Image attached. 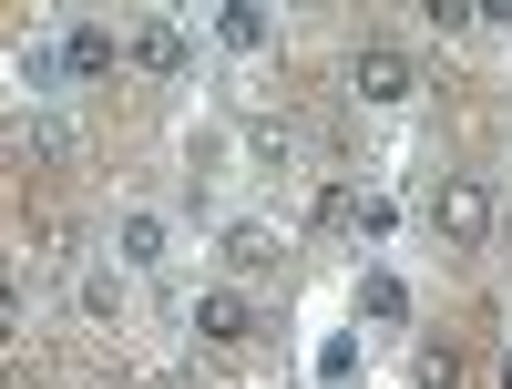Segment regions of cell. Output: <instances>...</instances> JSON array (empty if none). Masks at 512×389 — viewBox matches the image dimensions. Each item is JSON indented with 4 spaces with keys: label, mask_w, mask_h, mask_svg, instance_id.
Here are the masks:
<instances>
[{
    "label": "cell",
    "mask_w": 512,
    "mask_h": 389,
    "mask_svg": "<svg viewBox=\"0 0 512 389\" xmlns=\"http://www.w3.org/2000/svg\"><path fill=\"white\" fill-rule=\"evenodd\" d=\"M502 389H512V349H502Z\"/></svg>",
    "instance_id": "obj_11"
},
{
    "label": "cell",
    "mask_w": 512,
    "mask_h": 389,
    "mask_svg": "<svg viewBox=\"0 0 512 389\" xmlns=\"http://www.w3.org/2000/svg\"><path fill=\"white\" fill-rule=\"evenodd\" d=\"M226 256H236V267H277V236H267V226H236Z\"/></svg>",
    "instance_id": "obj_10"
},
{
    "label": "cell",
    "mask_w": 512,
    "mask_h": 389,
    "mask_svg": "<svg viewBox=\"0 0 512 389\" xmlns=\"http://www.w3.org/2000/svg\"><path fill=\"white\" fill-rule=\"evenodd\" d=\"M349 93L359 103H410L420 72H410V52H390V41H359V52H349Z\"/></svg>",
    "instance_id": "obj_2"
},
{
    "label": "cell",
    "mask_w": 512,
    "mask_h": 389,
    "mask_svg": "<svg viewBox=\"0 0 512 389\" xmlns=\"http://www.w3.org/2000/svg\"><path fill=\"white\" fill-rule=\"evenodd\" d=\"M359 318H379V328H400V318H410V287H400L390 267H369V277H359Z\"/></svg>",
    "instance_id": "obj_7"
},
{
    "label": "cell",
    "mask_w": 512,
    "mask_h": 389,
    "mask_svg": "<svg viewBox=\"0 0 512 389\" xmlns=\"http://www.w3.org/2000/svg\"><path fill=\"white\" fill-rule=\"evenodd\" d=\"M195 338H216V349H236V338H256V308H246L236 287H205V297H195Z\"/></svg>",
    "instance_id": "obj_3"
},
{
    "label": "cell",
    "mask_w": 512,
    "mask_h": 389,
    "mask_svg": "<svg viewBox=\"0 0 512 389\" xmlns=\"http://www.w3.org/2000/svg\"><path fill=\"white\" fill-rule=\"evenodd\" d=\"M216 41H226V52H267V41H277L267 0H226V11H216Z\"/></svg>",
    "instance_id": "obj_5"
},
{
    "label": "cell",
    "mask_w": 512,
    "mask_h": 389,
    "mask_svg": "<svg viewBox=\"0 0 512 389\" xmlns=\"http://www.w3.org/2000/svg\"><path fill=\"white\" fill-rule=\"evenodd\" d=\"M431 226H441V246H482L492 236V185L482 175H441L431 185Z\"/></svg>",
    "instance_id": "obj_1"
},
{
    "label": "cell",
    "mask_w": 512,
    "mask_h": 389,
    "mask_svg": "<svg viewBox=\"0 0 512 389\" xmlns=\"http://www.w3.org/2000/svg\"><path fill=\"white\" fill-rule=\"evenodd\" d=\"M62 72H72V82H103V72H113V31H103V21H72V31H62Z\"/></svg>",
    "instance_id": "obj_4"
},
{
    "label": "cell",
    "mask_w": 512,
    "mask_h": 389,
    "mask_svg": "<svg viewBox=\"0 0 512 389\" xmlns=\"http://www.w3.org/2000/svg\"><path fill=\"white\" fill-rule=\"evenodd\" d=\"M52 82H72L62 72V41H31V52H21V93H52Z\"/></svg>",
    "instance_id": "obj_9"
},
{
    "label": "cell",
    "mask_w": 512,
    "mask_h": 389,
    "mask_svg": "<svg viewBox=\"0 0 512 389\" xmlns=\"http://www.w3.org/2000/svg\"><path fill=\"white\" fill-rule=\"evenodd\" d=\"M134 72H154V82H175V72H185V31H175V21H154V31H134Z\"/></svg>",
    "instance_id": "obj_6"
},
{
    "label": "cell",
    "mask_w": 512,
    "mask_h": 389,
    "mask_svg": "<svg viewBox=\"0 0 512 389\" xmlns=\"http://www.w3.org/2000/svg\"><path fill=\"white\" fill-rule=\"evenodd\" d=\"M123 267H164V215H123Z\"/></svg>",
    "instance_id": "obj_8"
}]
</instances>
